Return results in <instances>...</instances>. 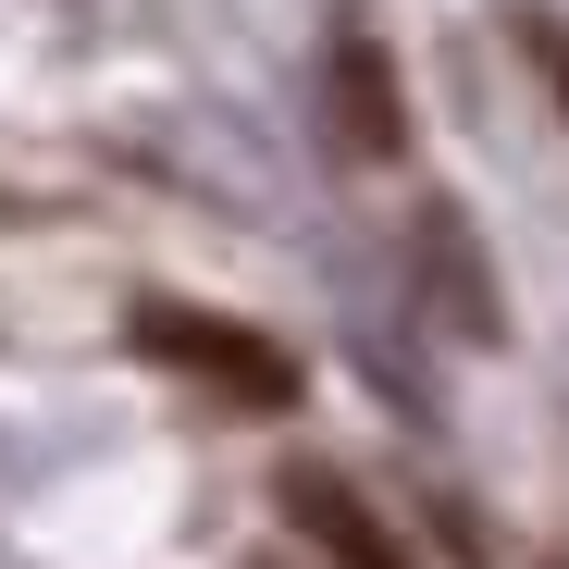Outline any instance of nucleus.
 <instances>
[{
  "instance_id": "1",
  "label": "nucleus",
  "mask_w": 569,
  "mask_h": 569,
  "mask_svg": "<svg viewBox=\"0 0 569 569\" xmlns=\"http://www.w3.org/2000/svg\"><path fill=\"white\" fill-rule=\"evenodd\" d=\"M137 347L199 371V385H223L236 409H298V359H284L260 322H223V310H186V298H149L137 310Z\"/></svg>"
},
{
  "instance_id": "2",
  "label": "nucleus",
  "mask_w": 569,
  "mask_h": 569,
  "mask_svg": "<svg viewBox=\"0 0 569 569\" xmlns=\"http://www.w3.org/2000/svg\"><path fill=\"white\" fill-rule=\"evenodd\" d=\"M272 508H284V532H298V545H322L335 569H409L397 520L371 508L347 470H322V458H298V470H284V483H272Z\"/></svg>"
},
{
  "instance_id": "3",
  "label": "nucleus",
  "mask_w": 569,
  "mask_h": 569,
  "mask_svg": "<svg viewBox=\"0 0 569 569\" xmlns=\"http://www.w3.org/2000/svg\"><path fill=\"white\" fill-rule=\"evenodd\" d=\"M322 87H335V137H347L359 161H397V149H409V100H397V62L371 50V38H335Z\"/></svg>"
},
{
  "instance_id": "4",
  "label": "nucleus",
  "mask_w": 569,
  "mask_h": 569,
  "mask_svg": "<svg viewBox=\"0 0 569 569\" xmlns=\"http://www.w3.org/2000/svg\"><path fill=\"white\" fill-rule=\"evenodd\" d=\"M421 248H433V284H446V310H458L470 335H496V284H483V260H470L458 211H433V223H421Z\"/></svg>"
},
{
  "instance_id": "5",
  "label": "nucleus",
  "mask_w": 569,
  "mask_h": 569,
  "mask_svg": "<svg viewBox=\"0 0 569 569\" xmlns=\"http://www.w3.org/2000/svg\"><path fill=\"white\" fill-rule=\"evenodd\" d=\"M520 50L545 62V87H569V26H545V13H520Z\"/></svg>"
}]
</instances>
